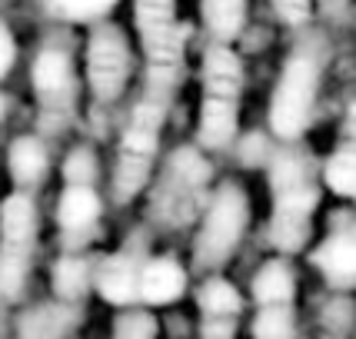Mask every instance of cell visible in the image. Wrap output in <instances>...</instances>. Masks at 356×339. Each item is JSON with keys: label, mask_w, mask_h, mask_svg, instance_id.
<instances>
[{"label": "cell", "mask_w": 356, "mask_h": 339, "mask_svg": "<svg viewBox=\"0 0 356 339\" xmlns=\"http://www.w3.org/2000/svg\"><path fill=\"white\" fill-rule=\"evenodd\" d=\"M137 33L147 60V97L170 100L186 44L184 24L177 20V0H137Z\"/></svg>", "instance_id": "7a4b0ae2"}, {"label": "cell", "mask_w": 356, "mask_h": 339, "mask_svg": "<svg viewBox=\"0 0 356 339\" xmlns=\"http://www.w3.org/2000/svg\"><path fill=\"white\" fill-rule=\"evenodd\" d=\"M33 87H37V97L44 100V107L50 110L70 107V100H74V70H70L67 53L44 50L33 60Z\"/></svg>", "instance_id": "8fae6325"}, {"label": "cell", "mask_w": 356, "mask_h": 339, "mask_svg": "<svg viewBox=\"0 0 356 339\" xmlns=\"http://www.w3.org/2000/svg\"><path fill=\"white\" fill-rule=\"evenodd\" d=\"M44 7L54 17H63V20H100L104 14H110L117 7V0H44Z\"/></svg>", "instance_id": "44dd1931"}, {"label": "cell", "mask_w": 356, "mask_h": 339, "mask_svg": "<svg viewBox=\"0 0 356 339\" xmlns=\"http://www.w3.org/2000/svg\"><path fill=\"white\" fill-rule=\"evenodd\" d=\"M323 183L340 193V197H356V104L346 117L343 143L333 150V156L323 167Z\"/></svg>", "instance_id": "5bb4252c"}, {"label": "cell", "mask_w": 356, "mask_h": 339, "mask_svg": "<svg viewBox=\"0 0 356 339\" xmlns=\"http://www.w3.org/2000/svg\"><path fill=\"white\" fill-rule=\"evenodd\" d=\"M293 273L286 263H264L253 276V299L257 306H293Z\"/></svg>", "instance_id": "2e32d148"}, {"label": "cell", "mask_w": 356, "mask_h": 339, "mask_svg": "<svg viewBox=\"0 0 356 339\" xmlns=\"http://www.w3.org/2000/svg\"><path fill=\"white\" fill-rule=\"evenodd\" d=\"M14 57H17V47H14V37H10V31L0 24V77L14 67Z\"/></svg>", "instance_id": "d4e9b609"}, {"label": "cell", "mask_w": 356, "mask_h": 339, "mask_svg": "<svg viewBox=\"0 0 356 339\" xmlns=\"http://www.w3.org/2000/svg\"><path fill=\"white\" fill-rule=\"evenodd\" d=\"M310 3L313 0H273L280 20H283V24H293V27L310 17Z\"/></svg>", "instance_id": "cb8c5ba5"}, {"label": "cell", "mask_w": 356, "mask_h": 339, "mask_svg": "<svg viewBox=\"0 0 356 339\" xmlns=\"http://www.w3.org/2000/svg\"><path fill=\"white\" fill-rule=\"evenodd\" d=\"M100 216V200L90 186H67L57 206V220L67 233H83L90 230Z\"/></svg>", "instance_id": "e0dca14e"}, {"label": "cell", "mask_w": 356, "mask_h": 339, "mask_svg": "<svg viewBox=\"0 0 356 339\" xmlns=\"http://www.w3.org/2000/svg\"><path fill=\"white\" fill-rule=\"evenodd\" d=\"M293 306H260L257 320H253V339H293Z\"/></svg>", "instance_id": "ffe728a7"}, {"label": "cell", "mask_w": 356, "mask_h": 339, "mask_svg": "<svg viewBox=\"0 0 356 339\" xmlns=\"http://www.w3.org/2000/svg\"><path fill=\"white\" fill-rule=\"evenodd\" d=\"M316 83H320V70H316V63L310 57L286 60L277 90H273V104H270V126H273L277 137L296 140L307 130L313 117Z\"/></svg>", "instance_id": "5b68a950"}, {"label": "cell", "mask_w": 356, "mask_h": 339, "mask_svg": "<svg viewBox=\"0 0 356 339\" xmlns=\"http://www.w3.org/2000/svg\"><path fill=\"white\" fill-rule=\"evenodd\" d=\"M140 276H143V266H140L137 249H124V253H113L110 260H104L100 273H97V290L104 299L127 306L134 296H140Z\"/></svg>", "instance_id": "7c38bea8"}, {"label": "cell", "mask_w": 356, "mask_h": 339, "mask_svg": "<svg viewBox=\"0 0 356 339\" xmlns=\"http://www.w3.org/2000/svg\"><path fill=\"white\" fill-rule=\"evenodd\" d=\"M200 313H203V336L207 339H230L240 313V293L227 279H207L200 286Z\"/></svg>", "instance_id": "30bf717a"}, {"label": "cell", "mask_w": 356, "mask_h": 339, "mask_svg": "<svg viewBox=\"0 0 356 339\" xmlns=\"http://www.w3.org/2000/svg\"><path fill=\"white\" fill-rule=\"evenodd\" d=\"M313 266L323 273L330 283H356V230L330 233L320 247L313 249Z\"/></svg>", "instance_id": "4fadbf2b"}, {"label": "cell", "mask_w": 356, "mask_h": 339, "mask_svg": "<svg viewBox=\"0 0 356 339\" xmlns=\"http://www.w3.org/2000/svg\"><path fill=\"white\" fill-rule=\"evenodd\" d=\"M90 283V270H87V260L83 256H63L54 270V286L60 296H80Z\"/></svg>", "instance_id": "7402d4cb"}, {"label": "cell", "mask_w": 356, "mask_h": 339, "mask_svg": "<svg viewBox=\"0 0 356 339\" xmlns=\"http://www.w3.org/2000/svg\"><path fill=\"white\" fill-rule=\"evenodd\" d=\"M240 87L243 67L227 44H213L203 57V100H200V143L207 150H223L236 137L240 120Z\"/></svg>", "instance_id": "3957f363"}, {"label": "cell", "mask_w": 356, "mask_h": 339, "mask_svg": "<svg viewBox=\"0 0 356 339\" xmlns=\"http://www.w3.org/2000/svg\"><path fill=\"white\" fill-rule=\"evenodd\" d=\"M203 24L207 31L217 37V44H227L243 31L247 20V0H203Z\"/></svg>", "instance_id": "ac0fdd59"}, {"label": "cell", "mask_w": 356, "mask_h": 339, "mask_svg": "<svg viewBox=\"0 0 356 339\" xmlns=\"http://www.w3.org/2000/svg\"><path fill=\"white\" fill-rule=\"evenodd\" d=\"M0 233H3V249H0V286L3 293H14L20 279L27 273V263L33 253V236H37V213H33L31 197L14 193L3 200L0 210Z\"/></svg>", "instance_id": "52a82bcc"}, {"label": "cell", "mask_w": 356, "mask_h": 339, "mask_svg": "<svg viewBox=\"0 0 356 339\" xmlns=\"http://www.w3.org/2000/svg\"><path fill=\"white\" fill-rule=\"evenodd\" d=\"M210 180V167L197 150H177L173 160L167 163L163 183H160V197L154 203L160 216L167 223H184L190 210L197 206V200L203 197V183Z\"/></svg>", "instance_id": "ba28073f"}, {"label": "cell", "mask_w": 356, "mask_h": 339, "mask_svg": "<svg viewBox=\"0 0 356 339\" xmlns=\"http://www.w3.org/2000/svg\"><path fill=\"white\" fill-rule=\"evenodd\" d=\"M93 173H97V167H93L90 150H74L70 160H67V183L70 186H90Z\"/></svg>", "instance_id": "603a6c76"}, {"label": "cell", "mask_w": 356, "mask_h": 339, "mask_svg": "<svg viewBox=\"0 0 356 339\" xmlns=\"http://www.w3.org/2000/svg\"><path fill=\"white\" fill-rule=\"evenodd\" d=\"M270 186H273L270 240L283 253H296L310 240L313 210L320 203V190L313 183L310 163L300 154H280L270 167Z\"/></svg>", "instance_id": "6da1fadb"}, {"label": "cell", "mask_w": 356, "mask_h": 339, "mask_svg": "<svg viewBox=\"0 0 356 339\" xmlns=\"http://www.w3.org/2000/svg\"><path fill=\"white\" fill-rule=\"evenodd\" d=\"M247 220H250V206L247 197L236 183L220 186L210 200V213H207V223L200 230V240H197V260L200 263H220L227 260L240 236L247 230Z\"/></svg>", "instance_id": "8992f818"}, {"label": "cell", "mask_w": 356, "mask_h": 339, "mask_svg": "<svg viewBox=\"0 0 356 339\" xmlns=\"http://www.w3.org/2000/svg\"><path fill=\"white\" fill-rule=\"evenodd\" d=\"M167 117V100L143 97L130 117V124L120 140V156H117V173H113V190L117 200L134 197L140 186L147 183L150 170H154L156 143H160V126Z\"/></svg>", "instance_id": "277c9868"}, {"label": "cell", "mask_w": 356, "mask_h": 339, "mask_svg": "<svg viewBox=\"0 0 356 339\" xmlns=\"http://www.w3.org/2000/svg\"><path fill=\"white\" fill-rule=\"evenodd\" d=\"M47 170V154L44 147L33 137H20L10 147V173L17 183H37Z\"/></svg>", "instance_id": "d6986e66"}, {"label": "cell", "mask_w": 356, "mask_h": 339, "mask_svg": "<svg viewBox=\"0 0 356 339\" xmlns=\"http://www.w3.org/2000/svg\"><path fill=\"white\" fill-rule=\"evenodd\" d=\"M87 77L97 100H117L130 77V47L117 27H97L87 50Z\"/></svg>", "instance_id": "9c48e42d"}, {"label": "cell", "mask_w": 356, "mask_h": 339, "mask_svg": "<svg viewBox=\"0 0 356 339\" xmlns=\"http://www.w3.org/2000/svg\"><path fill=\"white\" fill-rule=\"evenodd\" d=\"M186 290V273L180 263L173 260H150L143 266L140 276V296L150 306H167L173 299H180Z\"/></svg>", "instance_id": "9a60e30c"}]
</instances>
